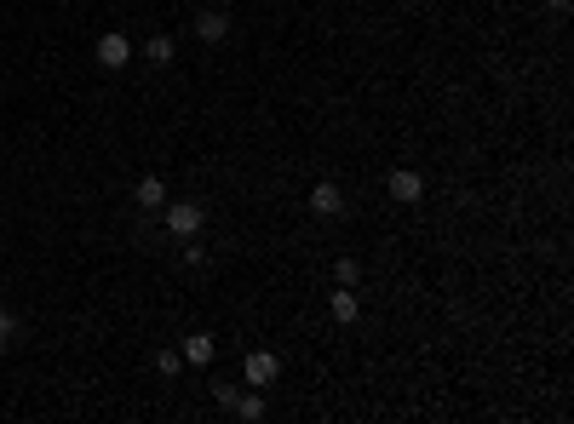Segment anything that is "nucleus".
Returning <instances> with one entry per match:
<instances>
[{
	"mask_svg": "<svg viewBox=\"0 0 574 424\" xmlns=\"http://www.w3.org/2000/svg\"><path fill=\"white\" fill-rule=\"evenodd\" d=\"M167 235H178V241H196L201 230H207V207L201 201H167Z\"/></svg>",
	"mask_w": 574,
	"mask_h": 424,
	"instance_id": "f257e3e1",
	"label": "nucleus"
},
{
	"mask_svg": "<svg viewBox=\"0 0 574 424\" xmlns=\"http://www.w3.org/2000/svg\"><path fill=\"white\" fill-rule=\"evenodd\" d=\"M276 379H282V356H276V350H247V361H241V384L270 390Z\"/></svg>",
	"mask_w": 574,
	"mask_h": 424,
	"instance_id": "f03ea898",
	"label": "nucleus"
},
{
	"mask_svg": "<svg viewBox=\"0 0 574 424\" xmlns=\"http://www.w3.org/2000/svg\"><path fill=\"white\" fill-rule=\"evenodd\" d=\"M385 190H391V201H402V207H414V201H425V178L408 167H396L391 178H385Z\"/></svg>",
	"mask_w": 574,
	"mask_h": 424,
	"instance_id": "7ed1b4c3",
	"label": "nucleus"
},
{
	"mask_svg": "<svg viewBox=\"0 0 574 424\" xmlns=\"http://www.w3.org/2000/svg\"><path fill=\"white\" fill-rule=\"evenodd\" d=\"M310 212H316V218H339V212H345V190L328 184V178L310 184Z\"/></svg>",
	"mask_w": 574,
	"mask_h": 424,
	"instance_id": "20e7f679",
	"label": "nucleus"
},
{
	"mask_svg": "<svg viewBox=\"0 0 574 424\" xmlns=\"http://www.w3.org/2000/svg\"><path fill=\"white\" fill-rule=\"evenodd\" d=\"M98 64H104V69H127V64H132V41L121 35V29H110V35L98 41Z\"/></svg>",
	"mask_w": 574,
	"mask_h": 424,
	"instance_id": "39448f33",
	"label": "nucleus"
},
{
	"mask_svg": "<svg viewBox=\"0 0 574 424\" xmlns=\"http://www.w3.org/2000/svg\"><path fill=\"white\" fill-rule=\"evenodd\" d=\"M132 207H138V212H161V207H167V184L155 178V172H144V178L132 184Z\"/></svg>",
	"mask_w": 574,
	"mask_h": 424,
	"instance_id": "423d86ee",
	"label": "nucleus"
},
{
	"mask_svg": "<svg viewBox=\"0 0 574 424\" xmlns=\"http://www.w3.org/2000/svg\"><path fill=\"white\" fill-rule=\"evenodd\" d=\"M213 350H219V344H213V333H190V338H184V367H207V361H213Z\"/></svg>",
	"mask_w": 574,
	"mask_h": 424,
	"instance_id": "0eeeda50",
	"label": "nucleus"
},
{
	"mask_svg": "<svg viewBox=\"0 0 574 424\" xmlns=\"http://www.w3.org/2000/svg\"><path fill=\"white\" fill-rule=\"evenodd\" d=\"M196 35L207 41V46H219V41L230 35V18H224L219 6H207V12H201V18H196Z\"/></svg>",
	"mask_w": 574,
	"mask_h": 424,
	"instance_id": "6e6552de",
	"label": "nucleus"
},
{
	"mask_svg": "<svg viewBox=\"0 0 574 424\" xmlns=\"http://www.w3.org/2000/svg\"><path fill=\"white\" fill-rule=\"evenodd\" d=\"M230 413H236L241 424H259V419H265V390H253V384H247L241 396H236V407H230Z\"/></svg>",
	"mask_w": 574,
	"mask_h": 424,
	"instance_id": "1a4fd4ad",
	"label": "nucleus"
},
{
	"mask_svg": "<svg viewBox=\"0 0 574 424\" xmlns=\"http://www.w3.org/2000/svg\"><path fill=\"white\" fill-rule=\"evenodd\" d=\"M144 58H150L155 69H173V64H178V52H173V35H150V41H144Z\"/></svg>",
	"mask_w": 574,
	"mask_h": 424,
	"instance_id": "9d476101",
	"label": "nucleus"
},
{
	"mask_svg": "<svg viewBox=\"0 0 574 424\" xmlns=\"http://www.w3.org/2000/svg\"><path fill=\"white\" fill-rule=\"evenodd\" d=\"M328 310H333V321H345V327H351L356 316H362V298H356L351 287H339V293L328 298Z\"/></svg>",
	"mask_w": 574,
	"mask_h": 424,
	"instance_id": "9b49d317",
	"label": "nucleus"
},
{
	"mask_svg": "<svg viewBox=\"0 0 574 424\" xmlns=\"http://www.w3.org/2000/svg\"><path fill=\"white\" fill-rule=\"evenodd\" d=\"M333 275H339V287H356V281H362V264H356V258L345 253V258L333 264Z\"/></svg>",
	"mask_w": 574,
	"mask_h": 424,
	"instance_id": "f8f14e48",
	"label": "nucleus"
},
{
	"mask_svg": "<svg viewBox=\"0 0 574 424\" xmlns=\"http://www.w3.org/2000/svg\"><path fill=\"white\" fill-rule=\"evenodd\" d=\"M155 367H161L167 379H178V373H184V356H178V350H161V356H155Z\"/></svg>",
	"mask_w": 574,
	"mask_h": 424,
	"instance_id": "ddd939ff",
	"label": "nucleus"
},
{
	"mask_svg": "<svg viewBox=\"0 0 574 424\" xmlns=\"http://www.w3.org/2000/svg\"><path fill=\"white\" fill-rule=\"evenodd\" d=\"M236 396H241V384H224V379H219V384H213V401H219V407H224V413H230V407H236Z\"/></svg>",
	"mask_w": 574,
	"mask_h": 424,
	"instance_id": "4468645a",
	"label": "nucleus"
},
{
	"mask_svg": "<svg viewBox=\"0 0 574 424\" xmlns=\"http://www.w3.org/2000/svg\"><path fill=\"white\" fill-rule=\"evenodd\" d=\"M12 338H18V316H12V310H0V350H6Z\"/></svg>",
	"mask_w": 574,
	"mask_h": 424,
	"instance_id": "2eb2a0df",
	"label": "nucleus"
},
{
	"mask_svg": "<svg viewBox=\"0 0 574 424\" xmlns=\"http://www.w3.org/2000/svg\"><path fill=\"white\" fill-rule=\"evenodd\" d=\"M546 6H551V12H569V0H546Z\"/></svg>",
	"mask_w": 574,
	"mask_h": 424,
	"instance_id": "dca6fc26",
	"label": "nucleus"
},
{
	"mask_svg": "<svg viewBox=\"0 0 574 424\" xmlns=\"http://www.w3.org/2000/svg\"><path fill=\"white\" fill-rule=\"evenodd\" d=\"M219 6H224V0H219Z\"/></svg>",
	"mask_w": 574,
	"mask_h": 424,
	"instance_id": "f3484780",
	"label": "nucleus"
}]
</instances>
